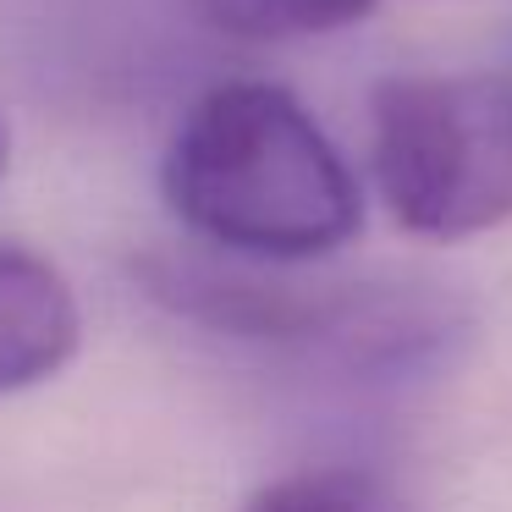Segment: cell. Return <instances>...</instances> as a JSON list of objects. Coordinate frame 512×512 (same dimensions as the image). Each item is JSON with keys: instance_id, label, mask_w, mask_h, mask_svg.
<instances>
[{"instance_id": "1", "label": "cell", "mask_w": 512, "mask_h": 512, "mask_svg": "<svg viewBox=\"0 0 512 512\" xmlns=\"http://www.w3.org/2000/svg\"><path fill=\"white\" fill-rule=\"evenodd\" d=\"M160 199L210 254L314 265L364 232V188L314 111L270 78H215L160 155Z\"/></svg>"}, {"instance_id": "2", "label": "cell", "mask_w": 512, "mask_h": 512, "mask_svg": "<svg viewBox=\"0 0 512 512\" xmlns=\"http://www.w3.org/2000/svg\"><path fill=\"white\" fill-rule=\"evenodd\" d=\"M160 309L254 347L364 380H408L452 364L474 309L424 276H298L226 254H149L138 265Z\"/></svg>"}, {"instance_id": "3", "label": "cell", "mask_w": 512, "mask_h": 512, "mask_svg": "<svg viewBox=\"0 0 512 512\" xmlns=\"http://www.w3.org/2000/svg\"><path fill=\"white\" fill-rule=\"evenodd\" d=\"M369 177L424 243L512 221V72H391L369 89Z\"/></svg>"}, {"instance_id": "4", "label": "cell", "mask_w": 512, "mask_h": 512, "mask_svg": "<svg viewBox=\"0 0 512 512\" xmlns=\"http://www.w3.org/2000/svg\"><path fill=\"white\" fill-rule=\"evenodd\" d=\"M83 309L45 254L0 243V397L61 375L78 358Z\"/></svg>"}, {"instance_id": "5", "label": "cell", "mask_w": 512, "mask_h": 512, "mask_svg": "<svg viewBox=\"0 0 512 512\" xmlns=\"http://www.w3.org/2000/svg\"><path fill=\"white\" fill-rule=\"evenodd\" d=\"M210 34L237 45H298L364 23L380 0H188Z\"/></svg>"}, {"instance_id": "6", "label": "cell", "mask_w": 512, "mask_h": 512, "mask_svg": "<svg viewBox=\"0 0 512 512\" xmlns=\"http://www.w3.org/2000/svg\"><path fill=\"white\" fill-rule=\"evenodd\" d=\"M243 512H413V501L391 479H380L375 468L325 463L259 485L243 501Z\"/></svg>"}, {"instance_id": "7", "label": "cell", "mask_w": 512, "mask_h": 512, "mask_svg": "<svg viewBox=\"0 0 512 512\" xmlns=\"http://www.w3.org/2000/svg\"><path fill=\"white\" fill-rule=\"evenodd\" d=\"M6 160H12V133H6V116H0V177H6Z\"/></svg>"}]
</instances>
